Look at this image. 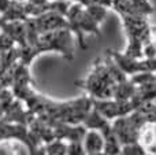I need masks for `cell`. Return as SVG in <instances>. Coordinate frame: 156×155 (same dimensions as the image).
<instances>
[{
  "mask_svg": "<svg viewBox=\"0 0 156 155\" xmlns=\"http://www.w3.org/2000/svg\"><path fill=\"white\" fill-rule=\"evenodd\" d=\"M67 154H70V155L86 154L83 144H82V140H71V142H67Z\"/></svg>",
  "mask_w": 156,
  "mask_h": 155,
  "instance_id": "cell-5",
  "label": "cell"
},
{
  "mask_svg": "<svg viewBox=\"0 0 156 155\" xmlns=\"http://www.w3.org/2000/svg\"><path fill=\"white\" fill-rule=\"evenodd\" d=\"M121 154H132V155H141V154H147V150L143 147L140 142H132V143H126L122 144L121 148Z\"/></svg>",
  "mask_w": 156,
  "mask_h": 155,
  "instance_id": "cell-4",
  "label": "cell"
},
{
  "mask_svg": "<svg viewBox=\"0 0 156 155\" xmlns=\"http://www.w3.org/2000/svg\"><path fill=\"white\" fill-rule=\"evenodd\" d=\"M82 144L86 154L90 155L104 154L105 140L103 133L100 131H97V129H86L82 139Z\"/></svg>",
  "mask_w": 156,
  "mask_h": 155,
  "instance_id": "cell-1",
  "label": "cell"
},
{
  "mask_svg": "<svg viewBox=\"0 0 156 155\" xmlns=\"http://www.w3.org/2000/svg\"><path fill=\"white\" fill-rule=\"evenodd\" d=\"M44 154H54V155L67 154V143H65L63 139L55 137L51 142L44 144Z\"/></svg>",
  "mask_w": 156,
  "mask_h": 155,
  "instance_id": "cell-3",
  "label": "cell"
},
{
  "mask_svg": "<svg viewBox=\"0 0 156 155\" xmlns=\"http://www.w3.org/2000/svg\"><path fill=\"white\" fill-rule=\"evenodd\" d=\"M138 142L143 144L147 153L156 150V124L147 122L141 126L138 132Z\"/></svg>",
  "mask_w": 156,
  "mask_h": 155,
  "instance_id": "cell-2",
  "label": "cell"
},
{
  "mask_svg": "<svg viewBox=\"0 0 156 155\" xmlns=\"http://www.w3.org/2000/svg\"><path fill=\"white\" fill-rule=\"evenodd\" d=\"M74 2H76V3H81V2H82V0H74Z\"/></svg>",
  "mask_w": 156,
  "mask_h": 155,
  "instance_id": "cell-7",
  "label": "cell"
},
{
  "mask_svg": "<svg viewBox=\"0 0 156 155\" xmlns=\"http://www.w3.org/2000/svg\"><path fill=\"white\" fill-rule=\"evenodd\" d=\"M14 43H15V41H14L7 33H4L2 30V33H0V52L11 49L14 47Z\"/></svg>",
  "mask_w": 156,
  "mask_h": 155,
  "instance_id": "cell-6",
  "label": "cell"
}]
</instances>
